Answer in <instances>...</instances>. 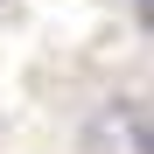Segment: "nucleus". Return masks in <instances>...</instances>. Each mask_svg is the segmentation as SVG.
<instances>
[{
	"label": "nucleus",
	"mask_w": 154,
	"mask_h": 154,
	"mask_svg": "<svg viewBox=\"0 0 154 154\" xmlns=\"http://www.w3.org/2000/svg\"><path fill=\"white\" fill-rule=\"evenodd\" d=\"M140 154H154V126H140Z\"/></svg>",
	"instance_id": "f257e3e1"
}]
</instances>
